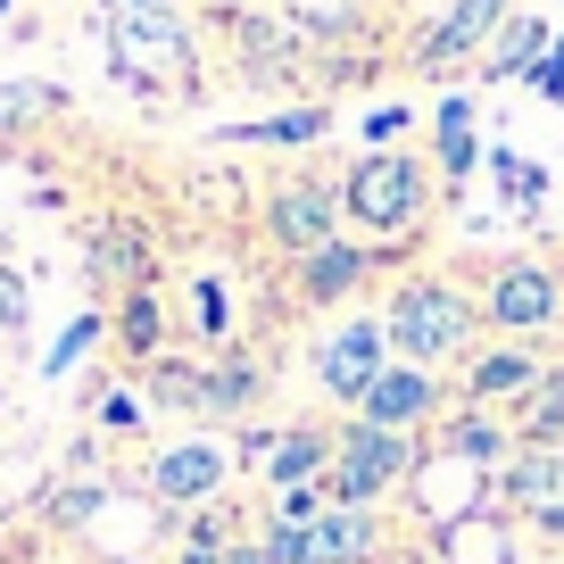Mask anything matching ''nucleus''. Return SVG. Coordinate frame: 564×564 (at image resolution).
<instances>
[{
  "label": "nucleus",
  "mask_w": 564,
  "mask_h": 564,
  "mask_svg": "<svg viewBox=\"0 0 564 564\" xmlns=\"http://www.w3.org/2000/svg\"><path fill=\"white\" fill-rule=\"evenodd\" d=\"M448 399H457V390H448L432 366L390 357V366L373 373V390L357 399V423H382V432H432V423L448 415Z\"/></svg>",
  "instance_id": "11"
},
{
  "label": "nucleus",
  "mask_w": 564,
  "mask_h": 564,
  "mask_svg": "<svg viewBox=\"0 0 564 564\" xmlns=\"http://www.w3.org/2000/svg\"><path fill=\"white\" fill-rule=\"evenodd\" d=\"M241 540V531H232V507H192V523H183V547H232Z\"/></svg>",
  "instance_id": "32"
},
{
  "label": "nucleus",
  "mask_w": 564,
  "mask_h": 564,
  "mask_svg": "<svg viewBox=\"0 0 564 564\" xmlns=\"http://www.w3.org/2000/svg\"><path fill=\"white\" fill-rule=\"evenodd\" d=\"M481 159H490V150H481V100L474 91H441V100H432V175H441V199L465 192Z\"/></svg>",
  "instance_id": "15"
},
{
  "label": "nucleus",
  "mask_w": 564,
  "mask_h": 564,
  "mask_svg": "<svg viewBox=\"0 0 564 564\" xmlns=\"http://www.w3.org/2000/svg\"><path fill=\"white\" fill-rule=\"evenodd\" d=\"M531 531H540V547H556V556H564V498H556V507H540V514H531Z\"/></svg>",
  "instance_id": "37"
},
{
  "label": "nucleus",
  "mask_w": 564,
  "mask_h": 564,
  "mask_svg": "<svg viewBox=\"0 0 564 564\" xmlns=\"http://www.w3.org/2000/svg\"><path fill=\"white\" fill-rule=\"evenodd\" d=\"M514 18V0H448L441 18L415 34V67L423 75H448V67H474L490 51V34Z\"/></svg>",
  "instance_id": "12"
},
{
  "label": "nucleus",
  "mask_w": 564,
  "mask_h": 564,
  "mask_svg": "<svg viewBox=\"0 0 564 564\" xmlns=\"http://www.w3.org/2000/svg\"><path fill=\"white\" fill-rule=\"evenodd\" d=\"M25 324H34V282H25V265L0 258V340H25Z\"/></svg>",
  "instance_id": "30"
},
{
  "label": "nucleus",
  "mask_w": 564,
  "mask_h": 564,
  "mask_svg": "<svg viewBox=\"0 0 564 564\" xmlns=\"http://www.w3.org/2000/svg\"><path fill=\"white\" fill-rule=\"evenodd\" d=\"M225 564H274V556H265L258 531H249V540H232V547H225Z\"/></svg>",
  "instance_id": "38"
},
{
  "label": "nucleus",
  "mask_w": 564,
  "mask_h": 564,
  "mask_svg": "<svg viewBox=\"0 0 564 564\" xmlns=\"http://www.w3.org/2000/svg\"><path fill=\"white\" fill-rule=\"evenodd\" d=\"M540 373H547L540 340H498V349H474V357H465L448 390H457L465 406H514L531 382H540Z\"/></svg>",
  "instance_id": "14"
},
{
  "label": "nucleus",
  "mask_w": 564,
  "mask_h": 564,
  "mask_svg": "<svg viewBox=\"0 0 564 564\" xmlns=\"http://www.w3.org/2000/svg\"><path fill=\"white\" fill-rule=\"evenodd\" d=\"M307 547H316V564H382L390 531H382L373 507H324L307 523Z\"/></svg>",
  "instance_id": "16"
},
{
  "label": "nucleus",
  "mask_w": 564,
  "mask_h": 564,
  "mask_svg": "<svg viewBox=\"0 0 564 564\" xmlns=\"http://www.w3.org/2000/svg\"><path fill=\"white\" fill-rule=\"evenodd\" d=\"M406 124H415V108H406V100H390V108H373V117L357 124V141H366V150H390V141H399Z\"/></svg>",
  "instance_id": "34"
},
{
  "label": "nucleus",
  "mask_w": 564,
  "mask_h": 564,
  "mask_svg": "<svg viewBox=\"0 0 564 564\" xmlns=\"http://www.w3.org/2000/svg\"><path fill=\"white\" fill-rule=\"evenodd\" d=\"M340 183H316V175H282L274 192H265V241L282 249V258H307V249L340 241Z\"/></svg>",
  "instance_id": "8"
},
{
  "label": "nucleus",
  "mask_w": 564,
  "mask_h": 564,
  "mask_svg": "<svg viewBox=\"0 0 564 564\" xmlns=\"http://www.w3.org/2000/svg\"><path fill=\"white\" fill-rule=\"evenodd\" d=\"M441 208V175L415 150H357L349 175H340V216L357 225V241H415Z\"/></svg>",
  "instance_id": "1"
},
{
  "label": "nucleus",
  "mask_w": 564,
  "mask_h": 564,
  "mask_svg": "<svg viewBox=\"0 0 564 564\" xmlns=\"http://www.w3.org/2000/svg\"><path fill=\"white\" fill-rule=\"evenodd\" d=\"M507 415H514V441L523 448H564V366H547Z\"/></svg>",
  "instance_id": "25"
},
{
  "label": "nucleus",
  "mask_w": 564,
  "mask_h": 564,
  "mask_svg": "<svg viewBox=\"0 0 564 564\" xmlns=\"http://www.w3.org/2000/svg\"><path fill=\"white\" fill-rule=\"evenodd\" d=\"M100 340H108V316H100V307H84V316H75L67 333H58L51 349H42V373H51V382H67V373L84 366V357L100 349Z\"/></svg>",
  "instance_id": "27"
},
{
  "label": "nucleus",
  "mask_w": 564,
  "mask_h": 564,
  "mask_svg": "<svg viewBox=\"0 0 564 564\" xmlns=\"http://www.w3.org/2000/svg\"><path fill=\"white\" fill-rule=\"evenodd\" d=\"M406 474H423V432H382V423H340L333 474H324V498L333 507H382Z\"/></svg>",
  "instance_id": "4"
},
{
  "label": "nucleus",
  "mask_w": 564,
  "mask_h": 564,
  "mask_svg": "<svg viewBox=\"0 0 564 564\" xmlns=\"http://www.w3.org/2000/svg\"><path fill=\"white\" fill-rule=\"evenodd\" d=\"M108 333H117V349L133 357V366L166 357V300H159V282H133V291L117 300V316H108Z\"/></svg>",
  "instance_id": "23"
},
{
  "label": "nucleus",
  "mask_w": 564,
  "mask_h": 564,
  "mask_svg": "<svg viewBox=\"0 0 564 564\" xmlns=\"http://www.w3.org/2000/svg\"><path fill=\"white\" fill-rule=\"evenodd\" d=\"M390 249H399V241H349V232L324 241V249H307V258H291V300H300L307 316H316V307H349Z\"/></svg>",
  "instance_id": "10"
},
{
  "label": "nucleus",
  "mask_w": 564,
  "mask_h": 564,
  "mask_svg": "<svg viewBox=\"0 0 564 564\" xmlns=\"http://www.w3.org/2000/svg\"><path fill=\"white\" fill-rule=\"evenodd\" d=\"M225 481H232V448L225 441H175V448H159V457L141 465V490H150V507H175V514H192V507H208V498H225Z\"/></svg>",
  "instance_id": "9"
},
{
  "label": "nucleus",
  "mask_w": 564,
  "mask_h": 564,
  "mask_svg": "<svg viewBox=\"0 0 564 564\" xmlns=\"http://www.w3.org/2000/svg\"><path fill=\"white\" fill-rule=\"evenodd\" d=\"M498 498L523 507V514L556 507V498H564V448H514V457L498 465Z\"/></svg>",
  "instance_id": "21"
},
{
  "label": "nucleus",
  "mask_w": 564,
  "mask_h": 564,
  "mask_svg": "<svg viewBox=\"0 0 564 564\" xmlns=\"http://www.w3.org/2000/svg\"><path fill=\"white\" fill-rule=\"evenodd\" d=\"M523 91H531V100H547V108H564V34H547V51L531 58Z\"/></svg>",
  "instance_id": "31"
},
{
  "label": "nucleus",
  "mask_w": 564,
  "mask_h": 564,
  "mask_svg": "<svg viewBox=\"0 0 564 564\" xmlns=\"http://www.w3.org/2000/svg\"><path fill=\"white\" fill-rule=\"evenodd\" d=\"M192 324L208 349H232V291L216 274H192Z\"/></svg>",
  "instance_id": "28"
},
{
  "label": "nucleus",
  "mask_w": 564,
  "mask_h": 564,
  "mask_svg": "<svg viewBox=\"0 0 564 564\" xmlns=\"http://www.w3.org/2000/svg\"><path fill=\"white\" fill-rule=\"evenodd\" d=\"M333 133V108L324 100H300V108H274V117H249V124H225L216 141H241V150H307V141Z\"/></svg>",
  "instance_id": "20"
},
{
  "label": "nucleus",
  "mask_w": 564,
  "mask_h": 564,
  "mask_svg": "<svg viewBox=\"0 0 564 564\" xmlns=\"http://www.w3.org/2000/svg\"><path fill=\"white\" fill-rule=\"evenodd\" d=\"M333 448H340V432H324V423H291V432H274V448H265V481H274V490L324 481V474H333Z\"/></svg>",
  "instance_id": "19"
},
{
  "label": "nucleus",
  "mask_w": 564,
  "mask_h": 564,
  "mask_svg": "<svg viewBox=\"0 0 564 564\" xmlns=\"http://www.w3.org/2000/svg\"><path fill=\"white\" fill-rule=\"evenodd\" d=\"M124 564H141V556H124Z\"/></svg>",
  "instance_id": "43"
},
{
  "label": "nucleus",
  "mask_w": 564,
  "mask_h": 564,
  "mask_svg": "<svg viewBox=\"0 0 564 564\" xmlns=\"http://www.w3.org/2000/svg\"><path fill=\"white\" fill-rule=\"evenodd\" d=\"M547 34H556V25H547L540 9H514V18L490 34V51L474 58V84H481V91H490V84H523V75H531V58L547 51Z\"/></svg>",
  "instance_id": "17"
},
{
  "label": "nucleus",
  "mask_w": 564,
  "mask_h": 564,
  "mask_svg": "<svg viewBox=\"0 0 564 564\" xmlns=\"http://www.w3.org/2000/svg\"><path fill=\"white\" fill-rule=\"evenodd\" d=\"M390 366V324L382 316H340V324H324L316 340H307V373H316V390L324 399H340L357 415V399L373 390V373Z\"/></svg>",
  "instance_id": "7"
},
{
  "label": "nucleus",
  "mask_w": 564,
  "mask_h": 564,
  "mask_svg": "<svg viewBox=\"0 0 564 564\" xmlns=\"http://www.w3.org/2000/svg\"><path fill=\"white\" fill-rule=\"evenodd\" d=\"M141 399L159 406V415H208V366H192V357H150L141 366Z\"/></svg>",
  "instance_id": "24"
},
{
  "label": "nucleus",
  "mask_w": 564,
  "mask_h": 564,
  "mask_svg": "<svg viewBox=\"0 0 564 564\" xmlns=\"http://www.w3.org/2000/svg\"><path fill=\"white\" fill-rule=\"evenodd\" d=\"M324 507H333V498H324V481H300V490H274V507H265V523H316Z\"/></svg>",
  "instance_id": "33"
},
{
  "label": "nucleus",
  "mask_w": 564,
  "mask_h": 564,
  "mask_svg": "<svg viewBox=\"0 0 564 564\" xmlns=\"http://www.w3.org/2000/svg\"><path fill=\"white\" fill-rule=\"evenodd\" d=\"M514 448H523V441H514V415H507V406H465V399H448V415L432 423L423 457H457V465H481V474H498Z\"/></svg>",
  "instance_id": "13"
},
{
  "label": "nucleus",
  "mask_w": 564,
  "mask_h": 564,
  "mask_svg": "<svg viewBox=\"0 0 564 564\" xmlns=\"http://www.w3.org/2000/svg\"><path fill=\"white\" fill-rule=\"evenodd\" d=\"M208 9H274V0H208Z\"/></svg>",
  "instance_id": "41"
},
{
  "label": "nucleus",
  "mask_w": 564,
  "mask_h": 564,
  "mask_svg": "<svg viewBox=\"0 0 564 564\" xmlns=\"http://www.w3.org/2000/svg\"><path fill=\"white\" fill-rule=\"evenodd\" d=\"M141 415H150L141 390H100V432H141Z\"/></svg>",
  "instance_id": "35"
},
{
  "label": "nucleus",
  "mask_w": 564,
  "mask_h": 564,
  "mask_svg": "<svg viewBox=\"0 0 564 564\" xmlns=\"http://www.w3.org/2000/svg\"><path fill=\"white\" fill-rule=\"evenodd\" d=\"M84 274L91 282H124V291H133V282H159V258H150V241H141L133 225H100L84 241Z\"/></svg>",
  "instance_id": "22"
},
{
  "label": "nucleus",
  "mask_w": 564,
  "mask_h": 564,
  "mask_svg": "<svg viewBox=\"0 0 564 564\" xmlns=\"http://www.w3.org/2000/svg\"><path fill=\"white\" fill-rule=\"evenodd\" d=\"M175 564H225V547H183Z\"/></svg>",
  "instance_id": "39"
},
{
  "label": "nucleus",
  "mask_w": 564,
  "mask_h": 564,
  "mask_svg": "<svg viewBox=\"0 0 564 564\" xmlns=\"http://www.w3.org/2000/svg\"><path fill=\"white\" fill-rule=\"evenodd\" d=\"M9 9H18V0H0V25H9Z\"/></svg>",
  "instance_id": "42"
},
{
  "label": "nucleus",
  "mask_w": 564,
  "mask_h": 564,
  "mask_svg": "<svg viewBox=\"0 0 564 564\" xmlns=\"http://www.w3.org/2000/svg\"><path fill=\"white\" fill-rule=\"evenodd\" d=\"M34 108H58V91H42V84H0V124H9V117H34Z\"/></svg>",
  "instance_id": "36"
},
{
  "label": "nucleus",
  "mask_w": 564,
  "mask_h": 564,
  "mask_svg": "<svg viewBox=\"0 0 564 564\" xmlns=\"http://www.w3.org/2000/svg\"><path fill=\"white\" fill-rule=\"evenodd\" d=\"M249 406H265V366L232 340V349L208 357V415H199V423H241Z\"/></svg>",
  "instance_id": "18"
},
{
  "label": "nucleus",
  "mask_w": 564,
  "mask_h": 564,
  "mask_svg": "<svg viewBox=\"0 0 564 564\" xmlns=\"http://www.w3.org/2000/svg\"><path fill=\"white\" fill-rule=\"evenodd\" d=\"M225 18V51H232V84L249 91H282L307 75V34L291 25V9H216Z\"/></svg>",
  "instance_id": "6"
},
{
  "label": "nucleus",
  "mask_w": 564,
  "mask_h": 564,
  "mask_svg": "<svg viewBox=\"0 0 564 564\" xmlns=\"http://www.w3.org/2000/svg\"><path fill=\"white\" fill-rule=\"evenodd\" d=\"M100 507H108V481H67V490H51L42 514H51V531H84Z\"/></svg>",
  "instance_id": "29"
},
{
  "label": "nucleus",
  "mask_w": 564,
  "mask_h": 564,
  "mask_svg": "<svg viewBox=\"0 0 564 564\" xmlns=\"http://www.w3.org/2000/svg\"><path fill=\"white\" fill-rule=\"evenodd\" d=\"M108 9H175V0H108Z\"/></svg>",
  "instance_id": "40"
},
{
  "label": "nucleus",
  "mask_w": 564,
  "mask_h": 564,
  "mask_svg": "<svg viewBox=\"0 0 564 564\" xmlns=\"http://www.w3.org/2000/svg\"><path fill=\"white\" fill-rule=\"evenodd\" d=\"M481 324L507 340H540L564 333V265L556 258H498L490 282H481Z\"/></svg>",
  "instance_id": "5"
},
{
  "label": "nucleus",
  "mask_w": 564,
  "mask_h": 564,
  "mask_svg": "<svg viewBox=\"0 0 564 564\" xmlns=\"http://www.w3.org/2000/svg\"><path fill=\"white\" fill-rule=\"evenodd\" d=\"M490 192L507 199V208H523V216H531V208L547 199V175H540L531 159H514L507 141H490Z\"/></svg>",
  "instance_id": "26"
},
{
  "label": "nucleus",
  "mask_w": 564,
  "mask_h": 564,
  "mask_svg": "<svg viewBox=\"0 0 564 564\" xmlns=\"http://www.w3.org/2000/svg\"><path fill=\"white\" fill-rule=\"evenodd\" d=\"M108 58L133 91H150L166 75L175 91H199V51L183 9H108Z\"/></svg>",
  "instance_id": "3"
},
{
  "label": "nucleus",
  "mask_w": 564,
  "mask_h": 564,
  "mask_svg": "<svg viewBox=\"0 0 564 564\" xmlns=\"http://www.w3.org/2000/svg\"><path fill=\"white\" fill-rule=\"evenodd\" d=\"M382 324H390V357L406 366H465L481 340V291H457L448 274H406L399 291L382 300Z\"/></svg>",
  "instance_id": "2"
}]
</instances>
